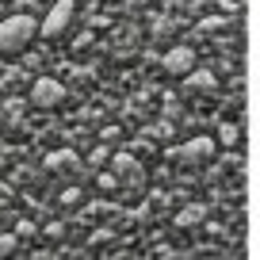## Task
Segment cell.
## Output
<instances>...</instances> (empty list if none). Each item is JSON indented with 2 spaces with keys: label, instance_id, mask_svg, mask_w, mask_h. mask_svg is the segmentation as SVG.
<instances>
[{
  "label": "cell",
  "instance_id": "1",
  "mask_svg": "<svg viewBox=\"0 0 260 260\" xmlns=\"http://www.w3.org/2000/svg\"><path fill=\"white\" fill-rule=\"evenodd\" d=\"M35 31H39V23H35L31 16H23V12L4 16L0 19V54H19V50L35 39Z\"/></svg>",
  "mask_w": 260,
  "mask_h": 260
},
{
  "label": "cell",
  "instance_id": "2",
  "mask_svg": "<svg viewBox=\"0 0 260 260\" xmlns=\"http://www.w3.org/2000/svg\"><path fill=\"white\" fill-rule=\"evenodd\" d=\"M73 16H77V4L73 0H54L50 4V12H46V19H42V39H57V35H65L69 31V23H73Z\"/></svg>",
  "mask_w": 260,
  "mask_h": 260
},
{
  "label": "cell",
  "instance_id": "3",
  "mask_svg": "<svg viewBox=\"0 0 260 260\" xmlns=\"http://www.w3.org/2000/svg\"><path fill=\"white\" fill-rule=\"evenodd\" d=\"M61 100H65V88L54 77H39V81L31 84V104L35 107H57Z\"/></svg>",
  "mask_w": 260,
  "mask_h": 260
},
{
  "label": "cell",
  "instance_id": "4",
  "mask_svg": "<svg viewBox=\"0 0 260 260\" xmlns=\"http://www.w3.org/2000/svg\"><path fill=\"white\" fill-rule=\"evenodd\" d=\"M161 65H165V73L184 77V73H191V69H195V50L191 46H172L169 54L161 57Z\"/></svg>",
  "mask_w": 260,
  "mask_h": 260
},
{
  "label": "cell",
  "instance_id": "5",
  "mask_svg": "<svg viewBox=\"0 0 260 260\" xmlns=\"http://www.w3.org/2000/svg\"><path fill=\"white\" fill-rule=\"evenodd\" d=\"M211 153H214V142H211V138H191L184 149H180V157H184V161H191V165H195V161H207Z\"/></svg>",
  "mask_w": 260,
  "mask_h": 260
},
{
  "label": "cell",
  "instance_id": "6",
  "mask_svg": "<svg viewBox=\"0 0 260 260\" xmlns=\"http://www.w3.org/2000/svg\"><path fill=\"white\" fill-rule=\"evenodd\" d=\"M184 81H187V88H195V92H211L214 88L211 69H191V73H184Z\"/></svg>",
  "mask_w": 260,
  "mask_h": 260
},
{
  "label": "cell",
  "instance_id": "7",
  "mask_svg": "<svg viewBox=\"0 0 260 260\" xmlns=\"http://www.w3.org/2000/svg\"><path fill=\"white\" fill-rule=\"evenodd\" d=\"M65 165H69V169H77V153H73V149H57V153L46 157V169H50V172H61Z\"/></svg>",
  "mask_w": 260,
  "mask_h": 260
},
{
  "label": "cell",
  "instance_id": "8",
  "mask_svg": "<svg viewBox=\"0 0 260 260\" xmlns=\"http://www.w3.org/2000/svg\"><path fill=\"white\" fill-rule=\"evenodd\" d=\"M111 169H115V176H134V172H138V161H134L130 153H115Z\"/></svg>",
  "mask_w": 260,
  "mask_h": 260
},
{
  "label": "cell",
  "instance_id": "9",
  "mask_svg": "<svg viewBox=\"0 0 260 260\" xmlns=\"http://www.w3.org/2000/svg\"><path fill=\"white\" fill-rule=\"evenodd\" d=\"M195 222H203V207H184L176 214V226H195Z\"/></svg>",
  "mask_w": 260,
  "mask_h": 260
},
{
  "label": "cell",
  "instance_id": "10",
  "mask_svg": "<svg viewBox=\"0 0 260 260\" xmlns=\"http://www.w3.org/2000/svg\"><path fill=\"white\" fill-rule=\"evenodd\" d=\"M88 165H92V169H100V165H111V153H107V142H100V146L92 149Z\"/></svg>",
  "mask_w": 260,
  "mask_h": 260
},
{
  "label": "cell",
  "instance_id": "11",
  "mask_svg": "<svg viewBox=\"0 0 260 260\" xmlns=\"http://www.w3.org/2000/svg\"><path fill=\"white\" fill-rule=\"evenodd\" d=\"M218 138H222V146H234V142H237V126H234V122H226V126L218 130Z\"/></svg>",
  "mask_w": 260,
  "mask_h": 260
},
{
  "label": "cell",
  "instance_id": "12",
  "mask_svg": "<svg viewBox=\"0 0 260 260\" xmlns=\"http://www.w3.org/2000/svg\"><path fill=\"white\" fill-rule=\"evenodd\" d=\"M115 184H119V176H115V172H100V176H96V187H104V191H111Z\"/></svg>",
  "mask_w": 260,
  "mask_h": 260
},
{
  "label": "cell",
  "instance_id": "13",
  "mask_svg": "<svg viewBox=\"0 0 260 260\" xmlns=\"http://www.w3.org/2000/svg\"><path fill=\"white\" fill-rule=\"evenodd\" d=\"M8 252H16V237H12V234H0V256H8Z\"/></svg>",
  "mask_w": 260,
  "mask_h": 260
},
{
  "label": "cell",
  "instance_id": "14",
  "mask_svg": "<svg viewBox=\"0 0 260 260\" xmlns=\"http://www.w3.org/2000/svg\"><path fill=\"white\" fill-rule=\"evenodd\" d=\"M115 138H119V126H104V130H100V142H107V146H111Z\"/></svg>",
  "mask_w": 260,
  "mask_h": 260
},
{
  "label": "cell",
  "instance_id": "15",
  "mask_svg": "<svg viewBox=\"0 0 260 260\" xmlns=\"http://www.w3.org/2000/svg\"><path fill=\"white\" fill-rule=\"evenodd\" d=\"M77 199H81V191H77V187H69V191H61V203H77Z\"/></svg>",
  "mask_w": 260,
  "mask_h": 260
}]
</instances>
